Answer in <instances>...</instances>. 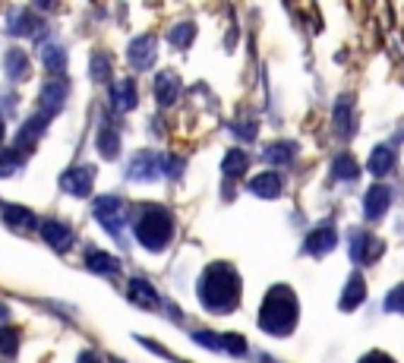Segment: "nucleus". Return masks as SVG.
Returning a JSON list of instances; mask_svg holds the SVG:
<instances>
[{
    "label": "nucleus",
    "instance_id": "7c9ffc66",
    "mask_svg": "<svg viewBox=\"0 0 404 363\" xmlns=\"http://www.w3.org/2000/svg\"><path fill=\"white\" fill-rule=\"evenodd\" d=\"M92 79L95 83H107L111 79V57L107 54H92Z\"/></svg>",
    "mask_w": 404,
    "mask_h": 363
},
{
    "label": "nucleus",
    "instance_id": "473e14b6",
    "mask_svg": "<svg viewBox=\"0 0 404 363\" xmlns=\"http://www.w3.org/2000/svg\"><path fill=\"white\" fill-rule=\"evenodd\" d=\"M386 310H388V313H404V285H398L395 291H388Z\"/></svg>",
    "mask_w": 404,
    "mask_h": 363
},
{
    "label": "nucleus",
    "instance_id": "72a5a7b5",
    "mask_svg": "<svg viewBox=\"0 0 404 363\" xmlns=\"http://www.w3.org/2000/svg\"><path fill=\"white\" fill-rule=\"evenodd\" d=\"M335 124H338L341 136H347V133H351V126H347V102H345V98H341L338 107H335Z\"/></svg>",
    "mask_w": 404,
    "mask_h": 363
},
{
    "label": "nucleus",
    "instance_id": "5701e85b",
    "mask_svg": "<svg viewBox=\"0 0 404 363\" xmlns=\"http://www.w3.org/2000/svg\"><path fill=\"white\" fill-rule=\"evenodd\" d=\"M95 145H98V152H101L105 158H117V152H120V136H117V130H114L111 124H101V126H98Z\"/></svg>",
    "mask_w": 404,
    "mask_h": 363
},
{
    "label": "nucleus",
    "instance_id": "f704fd0d",
    "mask_svg": "<svg viewBox=\"0 0 404 363\" xmlns=\"http://www.w3.org/2000/svg\"><path fill=\"white\" fill-rule=\"evenodd\" d=\"M231 130L237 133V136H244V139H253V136H256V124H246V120H240V124H234Z\"/></svg>",
    "mask_w": 404,
    "mask_h": 363
},
{
    "label": "nucleus",
    "instance_id": "393cba45",
    "mask_svg": "<svg viewBox=\"0 0 404 363\" xmlns=\"http://www.w3.org/2000/svg\"><path fill=\"white\" fill-rule=\"evenodd\" d=\"M42 64H44V70H48V73L60 76L64 66H66V51L60 48V44H44V48H42Z\"/></svg>",
    "mask_w": 404,
    "mask_h": 363
},
{
    "label": "nucleus",
    "instance_id": "4c0bfd02",
    "mask_svg": "<svg viewBox=\"0 0 404 363\" xmlns=\"http://www.w3.org/2000/svg\"><path fill=\"white\" fill-rule=\"evenodd\" d=\"M4 133H6L4 130V114H0V143H4Z\"/></svg>",
    "mask_w": 404,
    "mask_h": 363
},
{
    "label": "nucleus",
    "instance_id": "f257e3e1",
    "mask_svg": "<svg viewBox=\"0 0 404 363\" xmlns=\"http://www.w3.org/2000/svg\"><path fill=\"white\" fill-rule=\"evenodd\" d=\"M199 300L212 313H231L240 300V278L234 272V266L212 262L199 278Z\"/></svg>",
    "mask_w": 404,
    "mask_h": 363
},
{
    "label": "nucleus",
    "instance_id": "423d86ee",
    "mask_svg": "<svg viewBox=\"0 0 404 363\" xmlns=\"http://www.w3.org/2000/svg\"><path fill=\"white\" fill-rule=\"evenodd\" d=\"M382 250H386V244H382L379 237H373L369 231H357L351 237V259L357 266H369V262H376L382 256Z\"/></svg>",
    "mask_w": 404,
    "mask_h": 363
},
{
    "label": "nucleus",
    "instance_id": "4468645a",
    "mask_svg": "<svg viewBox=\"0 0 404 363\" xmlns=\"http://www.w3.org/2000/svg\"><path fill=\"white\" fill-rule=\"evenodd\" d=\"M42 237L48 240L57 253H66L73 246V227L64 225V221H42Z\"/></svg>",
    "mask_w": 404,
    "mask_h": 363
},
{
    "label": "nucleus",
    "instance_id": "39448f33",
    "mask_svg": "<svg viewBox=\"0 0 404 363\" xmlns=\"http://www.w3.org/2000/svg\"><path fill=\"white\" fill-rule=\"evenodd\" d=\"M165 171H167V158L158 155V152H139L126 165V177L130 180H158Z\"/></svg>",
    "mask_w": 404,
    "mask_h": 363
},
{
    "label": "nucleus",
    "instance_id": "f03ea898",
    "mask_svg": "<svg viewBox=\"0 0 404 363\" xmlns=\"http://www.w3.org/2000/svg\"><path fill=\"white\" fill-rule=\"evenodd\" d=\"M297 322V297H294L291 287L278 285L268 291L266 304L259 313V328H266L268 335H287Z\"/></svg>",
    "mask_w": 404,
    "mask_h": 363
},
{
    "label": "nucleus",
    "instance_id": "2eb2a0df",
    "mask_svg": "<svg viewBox=\"0 0 404 363\" xmlns=\"http://www.w3.org/2000/svg\"><path fill=\"white\" fill-rule=\"evenodd\" d=\"M139 102V95H136V83L133 79H117V83L111 85V105H114V111H133Z\"/></svg>",
    "mask_w": 404,
    "mask_h": 363
},
{
    "label": "nucleus",
    "instance_id": "58836bf2",
    "mask_svg": "<svg viewBox=\"0 0 404 363\" xmlns=\"http://www.w3.org/2000/svg\"><path fill=\"white\" fill-rule=\"evenodd\" d=\"M0 319H6V307H0Z\"/></svg>",
    "mask_w": 404,
    "mask_h": 363
},
{
    "label": "nucleus",
    "instance_id": "20e7f679",
    "mask_svg": "<svg viewBox=\"0 0 404 363\" xmlns=\"http://www.w3.org/2000/svg\"><path fill=\"white\" fill-rule=\"evenodd\" d=\"M92 212H95V218L101 221V227H105L107 234H114L117 237L120 227L126 225V215H130V208H126L124 199L117 196H98L95 206H92Z\"/></svg>",
    "mask_w": 404,
    "mask_h": 363
},
{
    "label": "nucleus",
    "instance_id": "0eeeda50",
    "mask_svg": "<svg viewBox=\"0 0 404 363\" xmlns=\"http://www.w3.org/2000/svg\"><path fill=\"white\" fill-rule=\"evenodd\" d=\"M92 184H95V167L92 165H79L60 177V190H66L70 196H89Z\"/></svg>",
    "mask_w": 404,
    "mask_h": 363
},
{
    "label": "nucleus",
    "instance_id": "a211bd4d",
    "mask_svg": "<svg viewBox=\"0 0 404 363\" xmlns=\"http://www.w3.org/2000/svg\"><path fill=\"white\" fill-rule=\"evenodd\" d=\"M250 193L253 196H262V199H275L281 193V177L278 171H266V174H256L250 180Z\"/></svg>",
    "mask_w": 404,
    "mask_h": 363
},
{
    "label": "nucleus",
    "instance_id": "ddd939ff",
    "mask_svg": "<svg viewBox=\"0 0 404 363\" xmlns=\"http://www.w3.org/2000/svg\"><path fill=\"white\" fill-rule=\"evenodd\" d=\"M155 98H158L161 107L177 105V98H180V76H177V73L165 70V73L155 76Z\"/></svg>",
    "mask_w": 404,
    "mask_h": 363
},
{
    "label": "nucleus",
    "instance_id": "f8f14e48",
    "mask_svg": "<svg viewBox=\"0 0 404 363\" xmlns=\"http://www.w3.org/2000/svg\"><path fill=\"white\" fill-rule=\"evenodd\" d=\"M126 60H130L136 70H149L155 64V35H139L130 42L126 48Z\"/></svg>",
    "mask_w": 404,
    "mask_h": 363
},
{
    "label": "nucleus",
    "instance_id": "bb28decb",
    "mask_svg": "<svg viewBox=\"0 0 404 363\" xmlns=\"http://www.w3.org/2000/svg\"><path fill=\"white\" fill-rule=\"evenodd\" d=\"M35 25H42V23H38L29 10H13L10 13V32H13V35H32Z\"/></svg>",
    "mask_w": 404,
    "mask_h": 363
},
{
    "label": "nucleus",
    "instance_id": "e433bc0d",
    "mask_svg": "<svg viewBox=\"0 0 404 363\" xmlns=\"http://www.w3.org/2000/svg\"><path fill=\"white\" fill-rule=\"evenodd\" d=\"M76 363H98V357H95L92 351H83V354L76 357Z\"/></svg>",
    "mask_w": 404,
    "mask_h": 363
},
{
    "label": "nucleus",
    "instance_id": "9b49d317",
    "mask_svg": "<svg viewBox=\"0 0 404 363\" xmlns=\"http://www.w3.org/2000/svg\"><path fill=\"white\" fill-rule=\"evenodd\" d=\"M335 244H338V234H335V227L332 225H319L307 240H303V250H307L309 256H326V253L335 250Z\"/></svg>",
    "mask_w": 404,
    "mask_h": 363
},
{
    "label": "nucleus",
    "instance_id": "6e6552de",
    "mask_svg": "<svg viewBox=\"0 0 404 363\" xmlns=\"http://www.w3.org/2000/svg\"><path fill=\"white\" fill-rule=\"evenodd\" d=\"M66 92H70L66 79H51V83L42 85V92H38V105H42V114H44V117H54V114L64 107Z\"/></svg>",
    "mask_w": 404,
    "mask_h": 363
},
{
    "label": "nucleus",
    "instance_id": "c756f323",
    "mask_svg": "<svg viewBox=\"0 0 404 363\" xmlns=\"http://www.w3.org/2000/svg\"><path fill=\"white\" fill-rule=\"evenodd\" d=\"M23 167V155L16 149H4L0 152V177H13Z\"/></svg>",
    "mask_w": 404,
    "mask_h": 363
},
{
    "label": "nucleus",
    "instance_id": "c85d7f7f",
    "mask_svg": "<svg viewBox=\"0 0 404 363\" xmlns=\"http://www.w3.org/2000/svg\"><path fill=\"white\" fill-rule=\"evenodd\" d=\"M193 35H196V25H193V23H180V25H174L167 38H171L174 48H190Z\"/></svg>",
    "mask_w": 404,
    "mask_h": 363
},
{
    "label": "nucleus",
    "instance_id": "4be33fe9",
    "mask_svg": "<svg viewBox=\"0 0 404 363\" xmlns=\"http://www.w3.org/2000/svg\"><path fill=\"white\" fill-rule=\"evenodd\" d=\"M250 167V155H246L244 149H227L225 161H221V171H225V177H244V171Z\"/></svg>",
    "mask_w": 404,
    "mask_h": 363
},
{
    "label": "nucleus",
    "instance_id": "9d476101",
    "mask_svg": "<svg viewBox=\"0 0 404 363\" xmlns=\"http://www.w3.org/2000/svg\"><path fill=\"white\" fill-rule=\"evenodd\" d=\"M388 203H392V190H388L386 184L369 186L367 199H363V215H367V221H379L382 215L388 212Z\"/></svg>",
    "mask_w": 404,
    "mask_h": 363
},
{
    "label": "nucleus",
    "instance_id": "a878e982",
    "mask_svg": "<svg viewBox=\"0 0 404 363\" xmlns=\"http://www.w3.org/2000/svg\"><path fill=\"white\" fill-rule=\"evenodd\" d=\"M294 155H297V145L294 143H275V145H268L266 149V161L268 165H278V167L291 165Z\"/></svg>",
    "mask_w": 404,
    "mask_h": 363
},
{
    "label": "nucleus",
    "instance_id": "7ed1b4c3",
    "mask_svg": "<svg viewBox=\"0 0 404 363\" xmlns=\"http://www.w3.org/2000/svg\"><path fill=\"white\" fill-rule=\"evenodd\" d=\"M174 234V215L167 212L165 206H145L143 215L136 221V240L145 246V250L158 253L167 246Z\"/></svg>",
    "mask_w": 404,
    "mask_h": 363
},
{
    "label": "nucleus",
    "instance_id": "6ab92c4d",
    "mask_svg": "<svg viewBox=\"0 0 404 363\" xmlns=\"http://www.w3.org/2000/svg\"><path fill=\"white\" fill-rule=\"evenodd\" d=\"M363 300H367V281H363L360 275H351V281L345 285V294H341V310L351 313Z\"/></svg>",
    "mask_w": 404,
    "mask_h": 363
},
{
    "label": "nucleus",
    "instance_id": "2f4dec72",
    "mask_svg": "<svg viewBox=\"0 0 404 363\" xmlns=\"http://www.w3.org/2000/svg\"><path fill=\"white\" fill-rule=\"evenodd\" d=\"M16 347H19V335L10 326H4L0 328V354L4 357H16Z\"/></svg>",
    "mask_w": 404,
    "mask_h": 363
},
{
    "label": "nucleus",
    "instance_id": "1a4fd4ad",
    "mask_svg": "<svg viewBox=\"0 0 404 363\" xmlns=\"http://www.w3.org/2000/svg\"><path fill=\"white\" fill-rule=\"evenodd\" d=\"M51 117H44V114H35V117H29L23 124V130L16 133V152L19 155H29L32 149H35V143L44 136V126H48Z\"/></svg>",
    "mask_w": 404,
    "mask_h": 363
},
{
    "label": "nucleus",
    "instance_id": "cd10ccee",
    "mask_svg": "<svg viewBox=\"0 0 404 363\" xmlns=\"http://www.w3.org/2000/svg\"><path fill=\"white\" fill-rule=\"evenodd\" d=\"M357 174H360V165H357L351 155H338L332 161V177L335 180H357Z\"/></svg>",
    "mask_w": 404,
    "mask_h": 363
},
{
    "label": "nucleus",
    "instance_id": "c9c22d12",
    "mask_svg": "<svg viewBox=\"0 0 404 363\" xmlns=\"http://www.w3.org/2000/svg\"><path fill=\"white\" fill-rule=\"evenodd\" d=\"M360 363H395V360L388 357V354H382V351H373V354H367Z\"/></svg>",
    "mask_w": 404,
    "mask_h": 363
},
{
    "label": "nucleus",
    "instance_id": "f3484780",
    "mask_svg": "<svg viewBox=\"0 0 404 363\" xmlns=\"http://www.w3.org/2000/svg\"><path fill=\"white\" fill-rule=\"evenodd\" d=\"M126 294H130V300H133V304L145 307V310H155V307L161 304L158 291H155V287H152L145 278H133V281H130V287H126Z\"/></svg>",
    "mask_w": 404,
    "mask_h": 363
},
{
    "label": "nucleus",
    "instance_id": "dca6fc26",
    "mask_svg": "<svg viewBox=\"0 0 404 363\" xmlns=\"http://www.w3.org/2000/svg\"><path fill=\"white\" fill-rule=\"evenodd\" d=\"M4 66H6V76L16 79V83H25L32 76V66H29V57H25L23 48H10L4 57Z\"/></svg>",
    "mask_w": 404,
    "mask_h": 363
},
{
    "label": "nucleus",
    "instance_id": "aec40b11",
    "mask_svg": "<svg viewBox=\"0 0 404 363\" xmlns=\"http://www.w3.org/2000/svg\"><path fill=\"white\" fill-rule=\"evenodd\" d=\"M4 221L10 227H16V231H32V227H38L35 212H29L25 206H6L4 208Z\"/></svg>",
    "mask_w": 404,
    "mask_h": 363
},
{
    "label": "nucleus",
    "instance_id": "412c9836",
    "mask_svg": "<svg viewBox=\"0 0 404 363\" xmlns=\"http://www.w3.org/2000/svg\"><path fill=\"white\" fill-rule=\"evenodd\" d=\"M85 268L95 275H117L120 272V262L111 256V253H101V250H89L85 253Z\"/></svg>",
    "mask_w": 404,
    "mask_h": 363
},
{
    "label": "nucleus",
    "instance_id": "b1692460",
    "mask_svg": "<svg viewBox=\"0 0 404 363\" xmlns=\"http://www.w3.org/2000/svg\"><path fill=\"white\" fill-rule=\"evenodd\" d=\"M369 174L373 177H386L388 171L395 167V152L388 149V145H379V149H373V155H369Z\"/></svg>",
    "mask_w": 404,
    "mask_h": 363
}]
</instances>
